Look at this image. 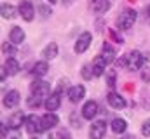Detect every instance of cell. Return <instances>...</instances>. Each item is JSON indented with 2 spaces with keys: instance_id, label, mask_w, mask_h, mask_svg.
<instances>
[{
  "instance_id": "7",
  "label": "cell",
  "mask_w": 150,
  "mask_h": 139,
  "mask_svg": "<svg viewBox=\"0 0 150 139\" xmlns=\"http://www.w3.org/2000/svg\"><path fill=\"white\" fill-rule=\"evenodd\" d=\"M18 11H19V16L25 19V21H33V18H35V7H33V4L30 2V0H23L19 5H18Z\"/></svg>"
},
{
  "instance_id": "1",
  "label": "cell",
  "mask_w": 150,
  "mask_h": 139,
  "mask_svg": "<svg viewBox=\"0 0 150 139\" xmlns=\"http://www.w3.org/2000/svg\"><path fill=\"white\" fill-rule=\"evenodd\" d=\"M147 61H149V56H143L140 51H131L119 59V66H122L127 71H138Z\"/></svg>"
},
{
  "instance_id": "16",
  "label": "cell",
  "mask_w": 150,
  "mask_h": 139,
  "mask_svg": "<svg viewBox=\"0 0 150 139\" xmlns=\"http://www.w3.org/2000/svg\"><path fill=\"white\" fill-rule=\"evenodd\" d=\"M26 38V33L21 26H12L9 32V42H12L14 45H21Z\"/></svg>"
},
{
  "instance_id": "9",
  "label": "cell",
  "mask_w": 150,
  "mask_h": 139,
  "mask_svg": "<svg viewBox=\"0 0 150 139\" xmlns=\"http://www.w3.org/2000/svg\"><path fill=\"white\" fill-rule=\"evenodd\" d=\"M25 122H26V115H25V111H14V113L9 117L7 125H9L11 131H19V129L25 125Z\"/></svg>"
},
{
  "instance_id": "3",
  "label": "cell",
  "mask_w": 150,
  "mask_h": 139,
  "mask_svg": "<svg viewBox=\"0 0 150 139\" xmlns=\"http://www.w3.org/2000/svg\"><path fill=\"white\" fill-rule=\"evenodd\" d=\"M30 92H32V96H35L38 99H44L45 101L51 96V85L45 80H33L30 84Z\"/></svg>"
},
{
  "instance_id": "14",
  "label": "cell",
  "mask_w": 150,
  "mask_h": 139,
  "mask_svg": "<svg viewBox=\"0 0 150 139\" xmlns=\"http://www.w3.org/2000/svg\"><path fill=\"white\" fill-rule=\"evenodd\" d=\"M21 101V94L16 91V89H12V91H9L7 94H4V106L7 108V110H12V108H16L18 104Z\"/></svg>"
},
{
  "instance_id": "37",
  "label": "cell",
  "mask_w": 150,
  "mask_h": 139,
  "mask_svg": "<svg viewBox=\"0 0 150 139\" xmlns=\"http://www.w3.org/2000/svg\"><path fill=\"white\" fill-rule=\"evenodd\" d=\"M147 16H149V18H150V5H149V7H147Z\"/></svg>"
},
{
  "instance_id": "10",
  "label": "cell",
  "mask_w": 150,
  "mask_h": 139,
  "mask_svg": "<svg viewBox=\"0 0 150 139\" xmlns=\"http://www.w3.org/2000/svg\"><path fill=\"white\" fill-rule=\"evenodd\" d=\"M98 111H100V106L96 101H86L84 106H82V110H80V115H82V118L84 120H93L96 115H98Z\"/></svg>"
},
{
  "instance_id": "4",
  "label": "cell",
  "mask_w": 150,
  "mask_h": 139,
  "mask_svg": "<svg viewBox=\"0 0 150 139\" xmlns=\"http://www.w3.org/2000/svg\"><path fill=\"white\" fill-rule=\"evenodd\" d=\"M25 129H26V132L32 134V136H38V134L45 132L44 127H42V120H40V117H37V115H28V117H26Z\"/></svg>"
},
{
  "instance_id": "12",
  "label": "cell",
  "mask_w": 150,
  "mask_h": 139,
  "mask_svg": "<svg viewBox=\"0 0 150 139\" xmlns=\"http://www.w3.org/2000/svg\"><path fill=\"white\" fill-rule=\"evenodd\" d=\"M44 106H45L47 111H56V110H59V106H61V92H59V91L51 92V96L44 101Z\"/></svg>"
},
{
  "instance_id": "35",
  "label": "cell",
  "mask_w": 150,
  "mask_h": 139,
  "mask_svg": "<svg viewBox=\"0 0 150 139\" xmlns=\"http://www.w3.org/2000/svg\"><path fill=\"white\" fill-rule=\"evenodd\" d=\"M120 139H136L134 136H124V138H120Z\"/></svg>"
},
{
  "instance_id": "25",
  "label": "cell",
  "mask_w": 150,
  "mask_h": 139,
  "mask_svg": "<svg viewBox=\"0 0 150 139\" xmlns=\"http://www.w3.org/2000/svg\"><path fill=\"white\" fill-rule=\"evenodd\" d=\"M115 84H117V73H115V70H108L107 71V85L115 87Z\"/></svg>"
},
{
  "instance_id": "15",
  "label": "cell",
  "mask_w": 150,
  "mask_h": 139,
  "mask_svg": "<svg viewBox=\"0 0 150 139\" xmlns=\"http://www.w3.org/2000/svg\"><path fill=\"white\" fill-rule=\"evenodd\" d=\"M84 98H86V87H84V85L77 84V85H74V87L68 89V99H70L72 103H80Z\"/></svg>"
},
{
  "instance_id": "5",
  "label": "cell",
  "mask_w": 150,
  "mask_h": 139,
  "mask_svg": "<svg viewBox=\"0 0 150 139\" xmlns=\"http://www.w3.org/2000/svg\"><path fill=\"white\" fill-rule=\"evenodd\" d=\"M107 131H108V124L105 120H96V122L91 124L89 138L91 139H103L107 136Z\"/></svg>"
},
{
  "instance_id": "32",
  "label": "cell",
  "mask_w": 150,
  "mask_h": 139,
  "mask_svg": "<svg viewBox=\"0 0 150 139\" xmlns=\"http://www.w3.org/2000/svg\"><path fill=\"white\" fill-rule=\"evenodd\" d=\"M0 129H2V132H0V136H2V139H7V131H9V125L2 122V125H0Z\"/></svg>"
},
{
  "instance_id": "21",
  "label": "cell",
  "mask_w": 150,
  "mask_h": 139,
  "mask_svg": "<svg viewBox=\"0 0 150 139\" xmlns=\"http://www.w3.org/2000/svg\"><path fill=\"white\" fill-rule=\"evenodd\" d=\"M110 129L115 134H124L127 131V122L124 118H113L112 124H110Z\"/></svg>"
},
{
  "instance_id": "8",
  "label": "cell",
  "mask_w": 150,
  "mask_h": 139,
  "mask_svg": "<svg viewBox=\"0 0 150 139\" xmlns=\"http://www.w3.org/2000/svg\"><path fill=\"white\" fill-rule=\"evenodd\" d=\"M107 66H108V63H107V59L103 58V54L96 56V58L93 59V63H91L93 75H94L96 78H98V77H103V75L107 73Z\"/></svg>"
},
{
  "instance_id": "27",
  "label": "cell",
  "mask_w": 150,
  "mask_h": 139,
  "mask_svg": "<svg viewBox=\"0 0 150 139\" xmlns=\"http://www.w3.org/2000/svg\"><path fill=\"white\" fill-rule=\"evenodd\" d=\"M142 136L150 138V118H147V120L142 124Z\"/></svg>"
},
{
  "instance_id": "33",
  "label": "cell",
  "mask_w": 150,
  "mask_h": 139,
  "mask_svg": "<svg viewBox=\"0 0 150 139\" xmlns=\"http://www.w3.org/2000/svg\"><path fill=\"white\" fill-rule=\"evenodd\" d=\"M59 139H70V136H68L67 132H61V134H59Z\"/></svg>"
},
{
  "instance_id": "23",
  "label": "cell",
  "mask_w": 150,
  "mask_h": 139,
  "mask_svg": "<svg viewBox=\"0 0 150 139\" xmlns=\"http://www.w3.org/2000/svg\"><path fill=\"white\" fill-rule=\"evenodd\" d=\"M103 58L107 59V63H108V65L115 61V51H113V47L108 44V42H105V44H103Z\"/></svg>"
},
{
  "instance_id": "24",
  "label": "cell",
  "mask_w": 150,
  "mask_h": 139,
  "mask_svg": "<svg viewBox=\"0 0 150 139\" xmlns=\"http://www.w3.org/2000/svg\"><path fill=\"white\" fill-rule=\"evenodd\" d=\"M2 52H4V56L14 58V56H16V45H14L12 42H4V44H2Z\"/></svg>"
},
{
  "instance_id": "20",
  "label": "cell",
  "mask_w": 150,
  "mask_h": 139,
  "mask_svg": "<svg viewBox=\"0 0 150 139\" xmlns=\"http://www.w3.org/2000/svg\"><path fill=\"white\" fill-rule=\"evenodd\" d=\"M110 0H91V9L96 12V14H103L110 9Z\"/></svg>"
},
{
  "instance_id": "34",
  "label": "cell",
  "mask_w": 150,
  "mask_h": 139,
  "mask_svg": "<svg viewBox=\"0 0 150 139\" xmlns=\"http://www.w3.org/2000/svg\"><path fill=\"white\" fill-rule=\"evenodd\" d=\"M143 78L145 80H150V70H149V73H143Z\"/></svg>"
},
{
  "instance_id": "22",
  "label": "cell",
  "mask_w": 150,
  "mask_h": 139,
  "mask_svg": "<svg viewBox=\"0 0 150 139\" xmlns=\"http://www.w3.org/2000/svg\"><path fill=\"white\" fill-rule=\"evenodd\" d=\"M32 73H33L35 77H45V75L49 73V65H47V61H37V63L32 66Z\"/></svg>"
},
{
  "instance_id": "6",
  "label": "cell",
  "mask_w": 150,
  "mask_h": 139,
  "mask_svg": "<svg viewBox=\"0 0 150 139\" xmlns=\"http://www.w3.org/2000/svg\"><path fill=\"white\" fill-rule=\"evenodd\" d=\"M91 42H93V35L89 33V32L80 33L79 38H77V42H75V45H74L75 54H84V52L91 47Z\"/></svg>"
},
{
  "instance_id": "2",
  "label": "cell",
  "mask_w": 150,
  "mask_h": 139,
  "mask_svg": "<svg viewBox=\"0 0 150 139\" xmlns=\"http://www.w3.org/2000/svg\"><path fill=\"white\" fill-rule=\"evenodd\" d=\"M136 18H138V14H136L134 9H124V11L119 14V18H117L115 26H117L119 30L126 32V30L133 28V25L136 23Z\"/></svg>"
},
{
  "instance_id": "26",
  "label": "cell",
  "mask_w": 150,
  "mask_h": 139,
  "mask_svg": "<svg viewBox=\"0 0 150 139\" xmlns=\"http://www.w3.org/2000/svg\"><path fill=\"white\" fill-rule=\"evenodd\" d=\"M26 103H28V106H30V108H38L40 104L44 103V99H38V98H35V96H30Z\"/></svg>"
},
{
  "instance_id": "28",
  "label": "cell",
  "mask_w": 150,
  "mask_h": 139,
  "mask_svg": "<svg viewBox=\"0 0 150 139\" xmlns=\"http://www.w3.org/2000/svg\"><path fill=\"white\" fill-rule=\"evenodd\" d=\"M70 124H72V127H75V129H80V127H82V120H80L75 113L70 115Z\"/></svg>"
},
{
  "instance_id": "18",
  "label": "cell",
  "mask_w": 150,
  "mask_h": 139,
  "mask_svg": "<svg viewBox=\"0 0 150 139\" xmlns=\"http://www.w3.org/2000/svg\"><path fill=\"white\" fill-rule=\"evenodd\" d=\"M58 56V44L56 42H49L44 49H42V58H44V61H51V59H54Z\"/></svg>"
},
{
  "instance_id": "19",
  "label": "cell",
  "mask_w": 150,
  "mask_h": 139,
  "mask_svg": "<svg viewBox=\"0 0 150 139\" xmlns=\"http://www.w3.org/2000/svg\"><path fill=\"white\" fill-rule=\"evenodd\" d=\"M0 14H2V18L4 19H14L16 18V14H19V11H16V7L12 5V4H2V7H0Z\"/></svg>"
},
{
  "instance_id": "36",
  "label": "cell",
  "mask_w": 150,
  "mask_h": 139,
  "mask_svg": "<svg viewBox=\"0 0 150 139\" xmlns=\"http://www.w3.org/2000/svg\"><path fill=\"white\" fill-rule=\"evenodd\" d=\"M45 2H47V4H51V5H52V4H56V2H58V0H45Z\"/></svg>"
},
{
  "instance_id": "30",
  "label": "cell",
  "mask_w": 150,
  "mask_h": 139,
  "mask_svg": "<svg viewBox=\"0 0 150 139\" xmlns=\"http://www.w3.org/2000/svg\"><path fill=\"white\" fill-rule=\"evenodd\" d=\"M35 139H54V136H52L49 131H45V132H42V134L35 136Z\"/></svg>"
},
{
  "instance_id": "11",
  "label": "cell",
  "mask_w": 150,
  "mask_h": 139,
  "mask_svg": "<svg viewBox=\"0 0 150 139\" xmlns=\"http://www.w3.org/2000/svg\"><path fill=\"white\" fill-rule=\"evenodd\" d=\"M40 120H42V127H44V131H52L54 127L59 125V117H58L54 111H47L45 115L40 117Z\"/></svg>"
},
{
  "instance_id": "17",
  "label": "cell",
  "mask_w": 150,
  "mask_h": 139,
  "mask_svg": "<svg viewBox=\"0 0 150 139\" xmlns=\"http://www.w3.org/2000/svg\"><path fill=\"white\" fill-rule=\"evenodd\" d=\"M4 70L7 71V75L14 77V75H18V73H19L21 65L18 63V59H16V58H7V59H5V63H4Z\"/></svg>"
},
{
  "instance_id": "31",
  "label": "cell",
  "mask_w": 150,
  "mask_h": 139,
  "mask_svg": "<svg viewBox=\"0 0 150 139\" xmlns=\"http://www.w3.org/2000/svg\"><path fill=\"white\" fill-rule=\"evenodd\" d=\"M110 35H112V38L117 42V44H124L122 37H120V35H117V32H115V30H110Z\"/></svg>"
},
{
  "instance_id": "29",
  "label": "cell",
  "mask_w": 150,
  "mask_h": 139,
  "mask_svg": "<svg viewBox=\"0 0 150 139\" xmlns=\"http://www.w3.org/2000/svg\"><path fill=\"white\" fill-rule=\"evenodd\" d=\"M80 73H82V77H84L86 80H91V77H94V75H93V70H89V65H84Z\"/></svg>"
},
{
  "instance_id": "13",
  "label": "cell",
  "mask_w": 150,
  "mask_h": 139,
  "mask_svg": "<svg viewBox=\"0 0 150 139\" xmlns=\"http://www.w3.org/2000/svg\"><path fill=\"white\" fill-rule=\"evenodd\" d=\"M107 103L112 106L113 110H122V108H126V99L119 94V92H115V91H110L108 94H107Z\"/></svg>"
}]
</instances>
